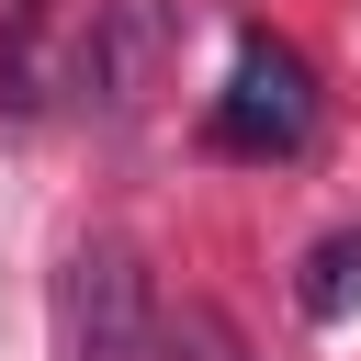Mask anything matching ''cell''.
I'll use <instances>...</instances> for the list:
<instances>
[{"mask_svg": "<svg viewBox=\"0 0 361 361\" xmlns=\"http://www.w3.org/2000/svg\"><path fill=\"white\" fill-rule=\"evenodd\" d=\"M169 45H180V0H90L79 90H90L102 113H135V102L169 79Z\"/></svg>", "mask_w": 361, "mask_h": 361, "instance_id": "3", "label": "cell"}, {"mask_svg": "<svg viewBox=\"0 0 361 361\" xmlns=\"http://www.w3.org/2000/svg\"><path fill=\"white\" fill-rule=\"evenodd\" d=\"M293 305H305L316 327L361 316V226H338V237H316V248H305V282H293Z\"/></svg>", "mask_w": 361, "mask_h": 361, "instance_id": "4", "label": "cell"}, {"mask_svg": "<svg viewBox=\"0 0 361 361\" xmlns=\"http://www.w3.org/2000/svg\"><path fill=\"white\" fill-rule=\"evenodd\" d=\"M305 135H316V68H305L282 34H237L226 90H214V147H237V158H293Z\"/></svg>", "mask_w": 361, "mask_h": 361, "instance_id": "2", "label": "cell"}, {"mask_svg": "<svg viewBox=\"0 0 361 361\" xmlns=\"http://www.w3.org/2000/svg\"><path fill=\"white\" fill-rule=\"evenodd\" d=\"M169 361H248V338H237L214 305H180V316H169Z\"/></svg>", "mask_w": 361, "mask_h": 361, "instance_id": "6", "label": "cell"}, {"mask_svg": "<svg viewBox=\"0 0 361 361\" xmlns=\"http://www.w3.org/2000/svg\"><path fill=\"white\" fill-rule=\"evenodd\" d=\"M45 79H56V68H45V0H11V34H0V102L34 113Z\"/></svg>", "mask_w": 361, "mask_h": 361, "instance_id": "5", "label": "cell"}, {"mask_svg": "<svg viewBox=\"0 0 361 361\" xmlns=\"http://www.w3.org/2000/svg\"><path fill=\"white\" fill-rule=\"evenodd\" d=\"M56 338L68 361H158V293L124 237H79L56 271Z\"/></svg>", "mask_w": 361, "mask_h": 361, "instance_id": "1", "label": "cell"}]
</instances>
